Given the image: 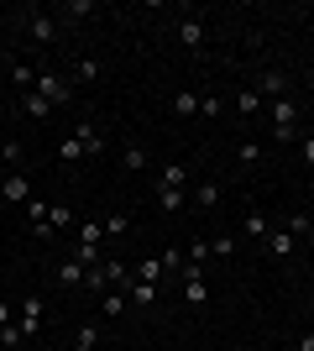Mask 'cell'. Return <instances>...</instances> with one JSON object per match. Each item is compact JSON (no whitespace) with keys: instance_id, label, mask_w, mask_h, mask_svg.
Wrapping results in <instances>:
<instances>
[{"instance_id":"obj_27","label":"cell","mask_w":314,"mask_h":351,"mask_svg":"<svg viewBox=\"0 0 314 351\" xmlns=\"http://www.w3.org/2000/svg\"><path fill=\"white\" fill-rule=\"evenodd\" d=\"M74 79H79V84H94V79H100V63H94V58H79L74 63Z\"/></svg>"},{"instance_id":"obj_10","label":"cell","mask_w":314,"mask_h":351,"mask_svg":"<svg viewBox=\"0 0 314 351\" xmlns=\"http://www.w3.org/2000/svg\"><path fill=\"white\" fill-rule=\"evenodd\" d=\"M120 162H126V173H147V147H142V142H126V147H120Z\"/></svg>"},{"instance_id":"obj_22","label":"cell","mask_w":314,"mask_h":351,"mask_svg":"<svg viewBox=\"0 0 314 351\" xmlns=\"http://www.w3.org/2000/svg\"><path fill=\"white\" fill-rule=\"evenodd\" d=\"M194 199H199V210H220V199H225V194H220V184H199V194H194Z\"/></svg>"},{"instance_id":"obj_13","label":"cell","mask_w":314,"mask_h":351,"mask_svg":"<svg viewBox=\"0 0 314 351\" xmlns=\"http://www.w3.org/2000/svg\"><path fill=\"white\" fill-rule=\"evenodd\" d=\"M100 336H105V325H100V320L79 325V336H74V351H94V346H100Z\"/></svg>"},{"instance_id":"obj_2","label":"cell","mask_w":314,"mask_h":351,"mask_svg":"<svg viewBox=\"0 0 314 351\" xmlns=\"http://www.w3.org/2000/svg\"><path fill=\"white\" fill-rule=\"evenodd\" d=\"M272 132H278V142H299V105L288 100H272Z\"/></svg>"},{"instance_id":"obj_14","label":"cell","mask_w":314,"mask_h":351,"mask_svg":"<svg viewBox=\"0 0 314 351\" xmlns=\"http://www.w3.org/2000/svg\"><path fill=\"white\" fill-rule=\"evenodd\" d=\"M173 116H179V121L199 116V95H194V89H179V95H173Z\"/></svg>"},{"instance_id":"obj_32","label":"cell","mask_w":314,"mask_h":351,"mask_svg":"<svg viewBox=\"0 0 314 351\" xmlns=\"http://www.w3.org/2000/svg\"><path fill=\"white\" fill-rule=\"evenodd\" d=\"M241 162L257 168V162H262V142H241Z\"/></svg>"},{"instance_id":"obj_38","label":"cell","mask_w":314,"mask_h":351,"mask_svg":"<svg viewBox=\"0 0 314 351\" xmlns=\"http://www.w3.org/2000/svg\"><path fill=\"white\" fill-rule=\"evenodd\" d=\"M299 351H314V336H299Z\"/></svg>"},{"instance_id":"obj_31","label":"cell","mask_w":314,"mask_h":351,"mask_svg":"<svg viewBox=\"0 0 314 351\" xmlns=\"http://www.w3.org/2000/svg\"><path fill=\"white\" fill-rule=\"evenodd\" d=\"M199 116H209V121L225 116V100H215V95H199Z\"/></svg>"},{"instance_id":"obj_29","label":"cell","mask_w":314,"mask_h":351,"mask_svg":"<svg viewBox=\"0 0 314 351\" xmlns=\"http://www.w3.org/2000/svg\"><path fill=\"white\" fill-rule=\"evenodd\" d=\"M236 105H241V116H257V110H262V95H257V89H241Z\"/></svg>"},{"instance_id":"obj_12","label":"cell","mask_w":314,"mask_h":351,"mask_svg":"<svg viewBox=\"0 0 314 351\" xmlns=\"http://www.w3.org/2000/svg\"><path fill=\"white\" fill-rule=\"evenodd\" d=\"M79 142H84V152H90V158H94V152H105V136H100V126H94V121H79Z\"/></svg>"},{"instance_id":"obj_9","label":"cell","mask_w":314,"mask_h":351,"mask_svg":"<svg viewBox=\"0 0 314 351\" xmlns=\"http://www.w3.org/2000/svg\"><path fill=\"white\" fill-rule=\"evenodd\" d=\"M257 95H262V100H283L288 95V79L278 69H262V79H257Z\"/></svg>"},{"instance_id":"obj_39","label":"cell","mask_w":314,"mask_h":351,"mask_svg":"<svg viewBox=\"0 0 314 351\" xmlns=\"http://www.w3.org/2000/svg\"><path fill=\"white\" fill-rule=\"evenodd\" d=\"M5 173H11V162H5V152H0V178H5Z\"/></svg>"},{"instance_id":"obj_16","label":"cell","mask_w":314,"mask_h":351,"mask_svg":"<svg viewBox=\"0 0 314 351\" xmlns=\"http://www.w3.org/2000/svg\"><path fill=\"white\" fill-rule=\"evenodd\" d=\"M120 236H131V220H126V215H110V220H105V241H110V252L120 247Z\"/></svg>"},{"instance_id":"obj_28","label":"cell","mask_w":314,"mask_h":351,"mask_svg":"<svg viewBox=\"0 0 314 351\" xmlns=\"http://www.w3.org/2000/svg\"><path fill=\"white\" fill-rule=\"evenodd\" d=\"M283 226H288V231H293V236H299V241H304V236H314V220L304 215V210H299V215H288Z\"/></svg>"},{"instance_id":"obj_30","label":"cell","mask_w":314,"mask_h":351,"mask_svg":"<svg viewBox=\"0 0 314 351\" xmlns=\"http://www.w3.org/2000/svg\"><path fill=\"white\" fill-rule=\"evenodd\" d=\"M11 79H16V89H21V95H27V89L37 84V73H31L27 63H11Z\"/></svg>"},{"instance_id":"obj_26","label":"cell","mask_w":314,"mask_h":351,"mask_svg":"<svg viewBox=\"0 0 314 351\" xmlns=\"http://www.w3.org/2000/svg\"><path fill=\"white\" fill-rule=\"evenodd\" d=\"M58 158H63V162H84L90 152H84V142H79V136H68V142L58 147Z\"/></svg>"},{"instance_id":"obj_23","label":"cell","mask_w":314,"mask_h":351,"mask_svg":"<svg viewBox=\"0 0 314 351\" xmlns=\"http://www.w3.org/2000/svg\"><path fill=\"white\" fill-rule=\"evenodd\" d=\"M157 205H163V215H179L183 210V189H157Z\"/></svg>"},{"instance_id":"obj_8","label":"cell","mask_w":314,"mask_h":351,"mask_svg":"<svg viewBox=\"0 0 314 351\" xmlns=\"http://www.w3.org/2000/svg\"><path fill=\"white\" fill-rule=\"evenodd\" d=\"M84 273H90V267L68 257V263H58V267H53V283H58V289H84Z\"/></svg>"},{"instance_id":"obj_3","label":"cell","mask_w":314,"mask_h":351,"mask_svg":"<svg viewBox=\"0 0 314 351\" xmlns=\"http://www.w3.org/2000/svg\"><path fill=\"white\" fill-rule=\"evenodd\" d=\"M42 320H47V304L37 299V293H27V299L16 304V325H21V336H37V330H42Z\"/></svg>"},{"instance_id":"obj_4","label":"cell","mask_w":314,"mask_h":351,"mask_svg":"<svg viewBox=\"0 0 314 351\" xmlns=\"http://www.w3.org/2000/svg\"><path fill=\"white\" fill-rule=\"evenodd\" d=\"M27 32H31V43H37V47H53V43H58V21H53L47 11H31L27 16Z\"/></svg>"},{"instance_id":"obj_18","label":"cell","mask_w":314,"mask_h":351,"mask_svg":"<svg viewBox=\"0 0 314 351\" xmlns=\"http://www.w3.org/2000/svg\"><path fill=\"white\" fill-rule=\"evenodd\" d=\"M241 231L252 236V241H267V231H272V220L262 215V210H252V215H246V226H241Z\"/></svg>"},{"instance_id":"obj_20","label":"cell","mask_w":314,"mask_h":351,"mask_svg":"<svg viewBox=\"0 0 314 351\" xmlns=\"http://www.w3.org/2000/svg\"><path fill=\"white\" fill-rule=\"evenodd\" d=\"M126 299H131V304H142V309L157 304V283H142V278H136L131 289H126Z\"/></svg>"},{"instance_id":"obj_35","label":"cell","mask_w":314,"mask_h":351,"mask_svg":"<svg viewBox=\"0 0 314 351\" xmlns=\"http://www.w3.org/2000/svg\"><path fill=\"white\" fill-rule=\"evenodd\" d=\"M0 152H5V162H11V173H16V162H21V142H0Z\"/></svg>"},{"instance_id":"obj_11","label":"cell","mask_w":314,"mask_h":351,"mask_svg":"<svg viewBox=\"0 0 314 351\" xmlns=\"http://www.w3.org/2000/svg\"><path fill=\"white\" fill-rule=\"evenodd\" d=\"M21 116H31V121H47V116H53V105H47L42 95H37V89H27V95H21Z\"/></svg>"},{"instance_id":"obj_15","label":"cell","mask_w":314,"mask_h":351,"mask_svg":"<svg viewBox=\"0 0 314 351\" xmlns=\"http://www.w3.org/2000/svg\"><path fill=\"white\" fill-rule=\"evenodd\" d=\"M183 184H189V162H168V168H163V184H157V189H183Z\"/></svg>"},{"instance_id":"obj_19","label":"cell","mask_w":314,"mask_h":351,"mask_svg":"<svg viewBox=\"0 0 314 351\" xmlns=\"http://www.w3.org/2000/svg\"><path fill=\"white\" fill-rule=\"evenodd\" d=\"M74 241H79V247H105V220H90V226H79Z\"/></svg>"},{"instance_id":"obj_34","label":"cell","mask_w":314,"mask_h":351,"mask_svg":"<svg viewBox=\"0 0 314 351\" xmlns=\"http://www.w3.org/2000/svg\"><path fill=\"white\" fill-rule=\"evenodd\" d=\"M209 252H215V257H231V252H236V241H231V236H215V241H209Z\"/></svg>"},{"instance_id":"obj_7","label":"cell","mask_w":314,"mask_h":351,"mask_svg":"<svg viewBox=\"0 0 314 351\" xmlns=\"http://www.w3.org/2000/svg\"><path fill=\"white\" fill-rule=\"evenodd\" d=\"M183 304H189V309H205V304H209L205 273H183Z\"/></svg>"},{"instance_id":"obj_6","label":"cell","mask_w":314,"mask_h":351,"mask_svg":"<svg viewBox=\"0 0 314 351\" xmlns=\"http://www.w3.org/2000/svg\"><path fill=\"white\" fill-rule=\"evenodd\" d=\"M267 252H272V257H283V263H288V257L299 252V236L288 231V226H272V231H267Z\"/></svg>"},{"instance_id":"obj_5","label":"cell","mask_w":314,"mask_h":351,"mask_svg":"<svg viewBox=\"0 0 314 351\" xmlns=\"http://www.w3.org/2000/svg\"><path fill=\"white\" fill-rule=\"evenodd\" d=\"M27 194H31L27 173H5V178H0V199H5V205H27Z\"/></svg>"},{"instance_id":"obj_37","label":"cell","mask_w":314,"mask_h":351,"mask_svg":"<svg viewBox=\"0 0 314 351\" xmlns=\"http://www.w3.org/2000/svg\"><path fill=\"white\" fill-rule=\"evenodd\" d=\"M304 168L314 173V136H304Z\"/></svg>"},{"instance_id":"obj_24","label":"cell","mask_w":314,"mask_h":351,"mask_svg":"<svg viewBox=\"0 0 314 351\" xmlns=\"http://www.w3.org/2000/svg\"><path fill=\"white\" fill-rule=\"evenodd\" d=\"M63 16H68V21H90V16H94V0H68Z\"/></svg>"},{"instance_id":"obj_17","label":"cell","mask_w":314,"mask_h":351,"mask_svg":"<svg viewBox=\"0 0 314 351\" xmlns=\"http://www.w3.org/2000/svg\"><path fill=\"white\" fill-rule=\"evenodd\" d=\"M131 273L142 283H157V278H163V257H142V263H131Z\"/></svg>"},{"instance_id":"obj_33","label":"cell","mask_w":314,"mask_h":351,"mask_svg":"<svg viewBox=\"0 0 314 351\" xmlns=\"http://www.w3.org/2000/svg\"><path fill=\"white\" fill-rule=\"evenodd\" d=\"M21 341H27V336H21V325H5V330H0V346H5V351L21 346Z\"/></svg>"},{"instance_id":"obj_21","label":"cell","mask_w":314,"mask_h":351,"mask_svg":"<svg viewBox=\"0 0 314 351\" xmlns=\"http://www.w3.org/2000/svg\"><path fill=\"white\" fill-rule=\"evenodd\" d=\"M179 37H183V47H199V43H205V21H194V16H189V21L179 27Z\"/></svg>"},{"instance_id":"obj_25","label":"cell","mask_w":314,"mask_h":351,"mask_svg":"<svg viewBox=\"0 0 314 351\" xmlns=\"http://www.w3.org/2000/svg\"><path fill=\"white\" fill-rule=\"evenodd\" d=\"M126 304H131V299H126V293H120V289H110V293H105V299H100V309H105V315H110V320H116V315H120V309H126Z\"/></svg>"},{"instance_id":"obj_1","label":"cell","mask_w":314,"mask_h":351,"mask_svg":"<svg viewBox=\"0 0 314 351\" xmlns=\"http://www.w3.org/2000/svg\"><path fill=\"white\" fill-rule=\"evenodd\" d=\"M31 89H37L53 110H58V105H74V79H63V73H53V69L37 73V84H31Z\"/></svg>"},{"instance_id":"obj_36","label":"cell","mask_w":314,"mask_h":351,"mask_svg":"<svg viewBox=\"0 0 314 351\" xmlns=\"http://www.w3.org/2000/svg\"><path fill=\"white\" fill-rule=\"evenodd\" d=\"M5 325H16V304H5V299H0V330H5Z\"/></svg>"}]
</instances>
